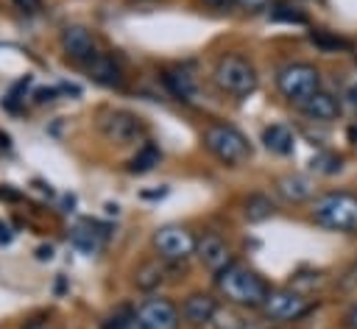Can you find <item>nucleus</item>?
<instances>
[{
  "instance_id": "f257e3e1",
  "label": "nucleus",
  "mask_w": 357,
  "mask_h": 329,
  "mask_svg": "<svg viewBox=\"0 0 357 329\" xmlns=\"http://www.w3.org/2000/svg\"><path fill=\"white\" fill-rule=\"evenodd\" d=\"M215 284L229 301H234L240 307H262V301L271 293L265 279L240 262H229L220 273H215Z\"/></svg>"
},
{
  "instance_id": "f03ea898",
  "label": "nucleus",
  "mask_w": 357,
  "mask_h": 329,
  "mask_svg": "<svg viewBox=\"0 0 357 329\" xmlns=\"http://www.w3.org/2000/svg\"><path fill=\"white\" fill-rule=\"evenodd\" d=\"M310 217L329 231H357V195L324 192L312 201Z\"/></svg>"
},
{
  "instance_id": "7ed1b4c3",
  "label": "nucleus",
  "mask_w": 357,
  "mask_h": 329,
  "mask_svg": "<svg viewBox=\"0 0 357 329\" xmlns=\"http://www.w3.org/2000/svg\"><path fill=\"white\" fill-rule=\"evenodd\" d=\"M212 81L226 95L245 98V95H251L257 89V70L243 56H223V59H218V64L212 70Z\"/></svg>"
},
{
  "instance_id": "20e7f679",
  "label": "nucleus",
  "mask_w": 357,
  "mask_h": 329,
  "mask_svg": "<svg viewBox=\"0 0 357 329\" xmlns=\"http://www.w3.org/2000/svg\"><path fill=\"white\" fill-rule=\"evenodd\" d=\"M204 145L206 151L220 159L223 164H240L251 156V145L248 139L234 128V125H226V123H215L204 131Z\"/></svg>"
},
{
  "instance_id": "39448f33",
  "label": "nucleus",
  "mask_w": 357,
  "mask_h": 329,
  "mask_svg": "<svg viewBox=\"0 0 357 329\" xmlns=\"http://www.w3.org/2000/svg\"><path fill=\"white\" fill-rule=\"evenodd\" d=\"M276 86L290 103H298L321 89V72L307 61H290V64L279 67Z\"/></svg>"
},
{
  "instance_id": "423d86ee",
  "label": "nucleus",
  "mask_w": 357,
  "mask_h": 329,
  "mask_svg": "<svg viewBox=\"0 0 357 329\" xmlns=\"http://www.w3.org/2000/svg\"><path fill=\"white\" fill-rule=\"evenodd\" d=\"M98 128H100V134L106 139L120 142V145H128V142H137V139L145 137L142 117L134 114V112H126V109H106V112H100Z\"/></svg>"
},
{
  "instance_id": "0eeeda50",
  "label": "nucleus",
  "mask_w": 357,
  "mask_h": 329,
  "mask_svg": "<svg viewBox=\"0 0 357 329\" xmlns=\"http://www.w3.org/2000/svg\"><path fill=\"white\" fill-rule=\"evenodd\" d=\"M259 309H262L265 318L284 323V321H298L301 315H307L310 312V304H307V298L298 290H293V287H276V290L268 293V298L262 301Z\"/></svg>"
},
{
  "instance_id": "6e6552de",
  "label": "nucleus",
  "mask_w": 357,
  "mask_h": 329,
  "mask_svg": "<svg viewBox=\"0 0 357 329\" xmlns=\"http://www.w3.org/2000/svg\"><path fill=\"white\" fill-rule=\"evenodd\" d=\"M153 245H156V251H159L162 259H167V262H184L187 257L195 254L198 240H195L184 226L170 223V226L156 229V234H153Z\"/></svg>"
},
{
  "instance_id": "1a4fd4ad",
  "label": "nucleus",
  "mask_w": 357,
  "mask_h": 329,
  "mask_svg": "<svg viewBox=\"0 0 357 329\" xmlns=\"http://www.w3.org/2000/svg\"><path fill=\"white\" fill-rule=\"evenodd\" d=\"M181 312L167 298H145L137 307V326L139 329H178Z\"/></svg>"
},
{
  "instance_id": "9d476101",
  "label": "nucleus",
  "mask_w": 357,
  "mask_h": 329,
  "mask_svg": "<svg viewBox=\"0 0 357 329\" xmlns=\"http://www.w3.org/2000/svg\"><path fill=\"white\" fill-rule=\"evenodd\" d=\"M61 47H64V53H67L73 61H81V64H89V61L98 56V42H95V36H92L86 28H81V25L64 28V33H61Z\"/></svg>"
},
{
  "instance_id": "9b49d317",
  "label": "nucleus",
  "mask_w": 357,
  "mask_h": 329,
  "mask_svg": "<svg viewBox=\"0 0 357 329\" xmlns=\"http://www.w3.org/2000/svg\"><path fill=\"white\" fill-rule=\"evenodd\" d=\"M296 109H298L304 117L315 120V123H329V120H335V117L340 114V100H337L335 95H329V92L318 89L315 95H310V98L298 100V103H296Z\"/></svg>"
},
{
  "instance_id": "f8f14e48",
  "label": "nucleus",
  "mask_w": 357,
  "mask_h": 329,
  "mask_svg": "<svg viewBox=\"0 0 357 329\" xmlns=\"http://www.w3.org/2000/svg\"><path fill=\"white\" fill-rule=\"evenodd\" d=\"M195 254H198V259L204 262V268H209L212 273H220V270L231 262L229 245H226L218 234H204V237L198 240V245H195Z\"/></svg>"
},
{
  "instance_id": "ddd939ff",
  "label": "nucleus",
  "mask_w": 357,
  "mask_h": 329,
  "mask_svg": "<svg viewBox=\"0 0 357 329\" xmlns=\"http://www.w3.org/2000/svg\"><path fill=\"white\" fill-rule=\"evenodd\" d=\"M178 312H181V321H187L190 326H206L218 315V301L212 296H206V293H192L181 304Z\"/></svg>"
},
{
  "instance_id": "4468645a",
  "label": "nucleus",
  "mask_w": 357,
  "mask_h": 329,
  "mask_svg": "<svg viewBox=\"0 0 357 329\" xmlns=\"http://www.w3.org/2000/svg\"><path fill=\"white\" fill-rule=\"evenodd\" d=\"M162 81H165V86L170 89V95L178 98V100H184V103H192V100L198 98V81H195V75H192L190 70H184V67H178V70H165Z\"/></svg>"
},
{
  "instance_id": "2eb2a0df",
  "label": "nucleus",
  "mask_w": 357,
  "mask_h": 329,
  "mask_svg": "<svg viewBox=\"0 0 357 329\" xmlns=\"http://www.w3.org/2000/svg\"><path fill=\"white\" fill-rule=\"evenodd\" d=\"M86 70H89L92 81H98V84H103V86H123V70H120V64H117L112 56L98 53V56L86 64Z\"/></svg>"
},
{
  "instance_id": "dca6fc26",
  "label": "nucleus",
  "mask_w": 357,
  "mask_h": 329,
  "mask_svg": "<svg viewBox=\"0 0 357 329\" xmlns=\"http://www.w3.org/2000/svg\"><path fill=\"white\" fill-rule=\"evenodd\" d=\"M276 190H279V195H282L284 201H290V204L310 201L312 192H315L312 181H310L307 176H298V173H293V176H282V178L276 181Z\"/></svg>"
},
{
  "instance_id": "f3484780",
  "label": "nucleus",
  "mask_w": 357,
  "mask_h": 329,
  "mask_svg": "<svg viewBox=\"0 0 357 329\" xmlns=\"http://www.w3.org/2000/svg\"><path fill=\"white\" fill-rule=\"evenodd\" d=\"M262 145H265L271 153L287 156V153H293L296 137H293V131H290L287 125H282V123H273V125H268V128L262 131Z\"/></svg>"
},
{
  "instance_id": "a211bd4d",
  "label": "nucleus",
  "mask_w": 357,
  "mask_h": 329,
  "mask_svg": "<svg viewBox=\"0 0 357 329\" xmlns=\"http://www.w3.org/2000/svg\"><path fill=\"white\" fill-rule=\"evenodd\" d=\"M243 212H245V220H248V223H262V220L273 217L276 206H273V201H271L268 195L254 192V195L245 198V209H243Z\"/></svg>"
},
{
  "instance_id": "6ab92c4d",
  "label": "nucleus",
  "mask_w": 357,
  "mask_h": 329,
  "mask_svg": "<svg viewBox=\"0 0 357 329\" xmlns=\"http://www.w3.org/2000/svg\"><path fill=\"white\" fill-rule=\"evenodd\" d=\"M159 159H162L159 148H156L153 142H145V145L137 151V156L131 159L128 170H131V173H148V170H153V167L159 164Z\"/></svg>"
},
{
  "instance_id": "aec40b11",
  "label": "nucleus",
  "mask_w": 357,
  "mask_h": 329,
  "mask_svg": "<svg viewBox=\"0 0 357 329\" xmlns=\"http://www.w3.org/2000/svg\"><path fill=\"white\" fill-rule=\"evenodd\" d=\"M134 282H137L139 290H153V287H159V284L165 282V265H162V262H145V265L137 270Z\"/></svg>"
},
{
  "instance_id": "412c9836",
  "label": "nucleus",
  "mask_w": 357,
  "mask_h": 329,
  "mask_svg": "<svg viewBox=\"0 0 357 329\" xmlns=\"http://www.w3.org/2000/svg\"><path fill=\"white\" fill-rule=\"evenodd\" d=\"M131 326H137V309L131 307H117L100 321V329H131Z\"/></svg>"
},
{
  "instance_id": "4be33fe9",
  "label": "nucleus",
  "mask_w": 357,
  "mask_h": 329,
  "mask_svg": "<svg viewBox=\"0 0 357 329\" xmlns=\"http://www.w3.org/2000/svg\"><path fill=\"white\" fill-rule=\"evenodd\" d=\"M310 167H312L315 173H321V176H335V173H340L343 159H340L337 153H332V151H321V153H315V156L310 159Z\"/></svg>"
},
{
  "instance_id": "5701e85b",
  "label": "nucleus",
  "mask_w": 357,
  "mask_h": 329,
  "mask_svg": "<svg viewBox=\"0 0 357 329\" xmlns=\"http://www.w3.org/2000/svg\"><path fill=\"white\" fill-rule=\"evenodd\" d=\"M268 17H271L273 22H290V25H307V14H304V11H298V8H293V6H287V3H276V6H271V11H268Z\"/></svg>"
},
{
  "instance_id": "b1692460",
  "label": "nucleus",
  "mask_w": 357,
  "mask_h": 329,
  "mask_svg": "<svg viewBox=\"0 0 357 329\" xmlns=\"http://www.w3.org/2000/svg\"><path fill=\"white\" fill-rule=\"evenodd\" d=\"M310 42H312L315 47H321L324 53H335V50H351V45H349L346 39L332 36V33H326V31H312V33H310Z\"/></svg>"
},
{
  "instance_id": "393cba45",
  "label": "nucleus",
  "mask_w": 357,
  "mask_h": 329,
  "mask_svg": "<svg viewBox=\"0 0 357 329\" xmlns=\"http://www.w3.org/2000/svg\"><path fill=\"white\" fill-rule=\"evenodd\" d=\"M73 245L81 248V251H86V254H92V251L100 248V231H92L89 226H78L73 231Z\"/></svg>"
},
{
  "instance_id": "a878e982",
  "label": "nucleus",
  "mask_w": 357,
  "mask_h": 329,
  "mask_svg": "<svg viewBox=\"0 0 357 329\" xmlns=\"http://www.w3.org/2000/svg\"><path fill=\"white\" fill-rule=\"evenodd\" d=\"M237 6L243 8V11H262V8H268V0H237Z\"/></svg>"
},
{
  "instance_id": "bb28decb",
  "label": "nucleus",
  "mask_w": 357,
  "mask_h": 329,
  "mask_svg": "<svg viewBox=\"0 0 357 329\" xmlns=\"http://www.w3.org/2000/svg\"><path fill=\"white\" fill-rule=\"evenodd\" d=\"M209 8H218V11H229V8H234L237 6V0H204Z\"/></svg>"
},
{
  "instance_id": "cd10ccee",
  "label": "nucleus",
  "mask_w": 357,
  "mask_h": 329,
  "mask_svg": "<svg viewBox=\"0 0 357 329\" xmlns=\"http://www.w3.org/2000/svg\"><path fill=\"white\" fill-rule=\"evenodd\" d=\"M343 100L357 112V86H349V89H346V95H343Z\"/></svg>"
},
{
  "instance_id": "c85d7f7f",
  "label": "nucleus",
  "mask_w": 357,
  "mask_h": 329,
  "mask_svg": "<svg viewBox=\"0 0 357 329\" xmlns=\"http://www.w3.org/2000/svg\"><path fill=\"white\" fill-rule=\"evenodd\" d=\"M346 321H349V329H357V304L349 309V315H346Z\"/></svg>"
},
{
  "instance_id": "c756f323",
  "label": "nucleus",
  "mask_w": 357,
  "mask_h": 329,
  "mask_svg": "<svg viewBox=\"0 0 357 329\" xmlns=\"http://www.w3.org/2000/svg\"><path fill=\"white\" fill-rule=\"evenodd\" d=\"M8 240H11V234H8V229L0 223V243H8Z\"/></svg>"
},
{
  "instance_id": "7c9ffc66",
  "label": "nucleus",
  "mask_w": 357,
  "mask_h": 329,
  "mask_svg": "<svg viewBox=\"0 0 357 329\" xmlns=\"http://www.w3.org/2000/svg\"><path fill=\"white\" fill-rule=\"evenodd\" d=\"M20 6H25V8H39V0H20Z\"/></svg>"
},
{
  "instance_id": "2f4dec72",
  "label": "nucleus",
  "mask_w": 357,
  "mask_h": 329,
  "mask_svg": "<svg viewBox=\"0 0 357 329\" xmlns=\"http://www.w3.org/2000/svg\"><path fill=\"white\" fill-rule=\"evenodd\" d=\"M349 139L357 145V125H351V128H349Z\"/></svg>"
},
{
  "instance_id": "473e14b6",
  "label": "nucleus",
  "mask_w": 357,
  "mask_h": 329,
  "mask_svg": "<svg viewBox=\"0 0 357 329\" xmlns=\"http://www.w3.org/2000/svg\"><path fill=\"white\" fill-rule=\"evenodd\" d=\"M31 329H45V326H31Z\"/></svg>"
}]
</instances>
